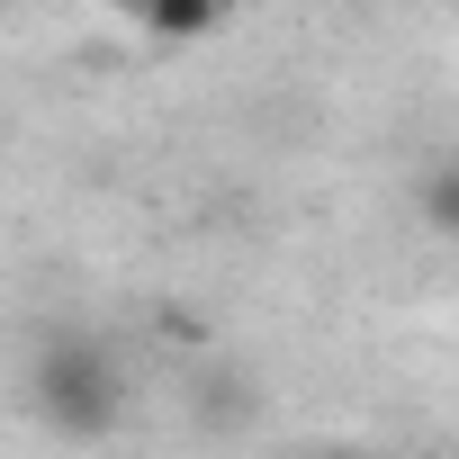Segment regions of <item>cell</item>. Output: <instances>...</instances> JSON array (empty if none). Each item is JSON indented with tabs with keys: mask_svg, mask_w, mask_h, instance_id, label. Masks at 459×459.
I'll return each mask as SVG.
<instances>
[{
	"mask_svg": "<svg viewBox=\"0 0 459 459\" xmlns=\"http://www.w3.org/2000/svg\"><path fill=\"white\" fill-rule=\"evenodd\" d=\"M28 405H37L64 441H100V432L117 423V405H126V378H117L108 342H91V333H46L37 360H28Z\"/></svg>",
	"mask_w": 459,
	"mask_h": 459,
	"instance_id": "6da1fadb",
	"label": "cell"
},
{
	"mask_svg": "<svg viewBox=\"0 0 459 459\" xmlns=\"http://www.w3.org/2000/svg\"><path fill=\"white\" fill-rule=\"evenodd\" d=\"M216 10L225 0H135V19L153 37H198V28H216Z\"/></svg>",
	"mask_w": 459,
	"mask_h": 459,
	"instance_id": "7a4b0ae2",
	"label": "cell"
},
{
	"mask_svg": "<svg viewBox=\"0 0 459 459\" xmlns=\"http://www.w3.org/2000/svg\"><path fill=\"white\" fill-rule=\"evenodd\" d=\"M423 216L441 225V235H459V162H441V171L423 180Z\"/></svg>",
	"mask_w": 459,
	"mask_h": 459,
	"instance_id": "3957f363",
	"label": "cell"
},
{
	"mask_svg": "<svg viewBox=\"0 0 459 459\" xmlns=\"http://www.w3.org/2000/svg\"><path fill=\"white\" fill-rule=\"evenodd\" d=\"M333 459H351V450H333Z\"/></svg>",
	"mask_w": 459,
	"mask_h": 459,
	"instance_id": "277c9868",
	"label": "cell"
}]
</instances>
